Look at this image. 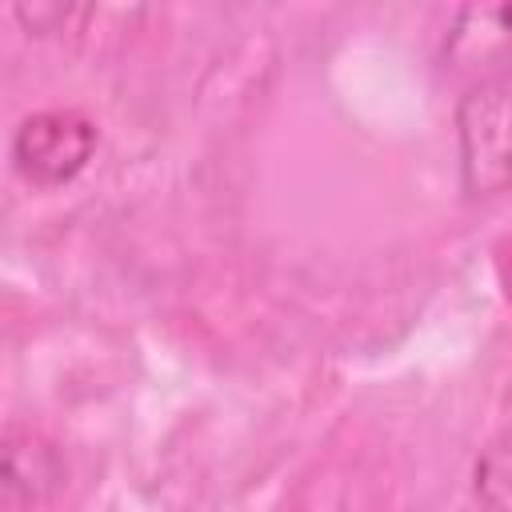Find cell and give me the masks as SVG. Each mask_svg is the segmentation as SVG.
Wrapping results in <instances>:
<instances>
[{"label":"cell","instance_id":"obj_1","mask_svg":"<svg viewBox=\"0 0 512 512\" xmlns=\"http://www.w3.org/2000/svg\"><path fill=\"white\" fill-rule=\"evenodd\" d=\"M460 180L472 196L512 188V64L484 72L456 104Z\"/></svg>","mask_w":512,"mask_h":512},{"label":"cell","instance_id":"obj_2","mask_svg":"<svg viewBox=\"0 0 512 512\" xmlns=\"http://www.w3.org/2000/svg\"><path fill=\"white\" fill-rule=\"evenodd\" d=\"M100 144L96 120L76 108H44L16 124L12 132V164L24 180L40 188H60L76 180Z\"/></svg>","mask_w":512,"mask_h":512},{"label":"cell","instance_id":"obj_4","mask_svg":"<svg viewBox=\"0 0 512 512\" xmlns=\"http://www.w3.org/2000/svg\"><path fill=\"white\" fill-rule=\"evenodd\" d=\"M448 52L460 64H488L492 72L508 68L512 60V4H496V8H460L452 36H448Z\"/></svg>","mask_w":512,"mask_h":512},{"label":"cell","instance_id":"obj_3","mask_svg":"<svg viewBox=\"0 0 512 512\" xmlns=\"http://www.w3.org/2000/svg\"><path fill=\"white\" fill-rule=\"evenodd\" d=\"M64 480L60 452L32 436V428H8L4 436V488L16 504H36L52 496Z\"/></svg>","mask_w":512,"mask_h":512},{"label":"cell","instance_id":"obj_5","mask_svg":"<svg viewBox=\"0 0 512 512\" xmlns=\"http://www.w3.org/2000/svg\"><path fill=\"white\" fill-rule=\"evenodd\" d=\"M476 496L488 512H512V448H492L476 464Z\"/></svg>","mask_w":512,"mask_h":512}]
</instances>
